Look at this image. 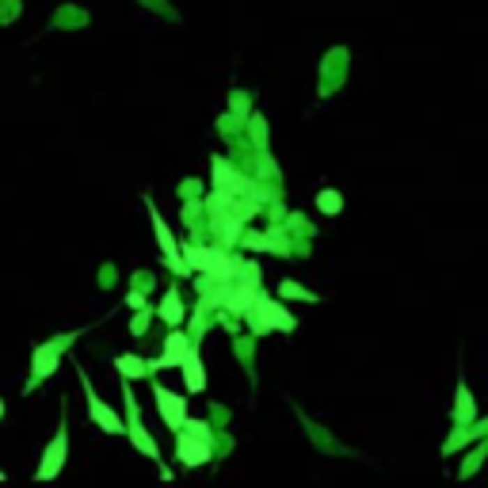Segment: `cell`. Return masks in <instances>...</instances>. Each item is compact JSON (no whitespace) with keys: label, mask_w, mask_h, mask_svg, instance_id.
Returning <instances> with one entry per match:
<instances>
[{"label":"cell","mask_w":488,"mask_h":488,"mask_svg":"<svg viewBox=\"0 0 488 488\" xmlns=\"http://www.w3.org/2000/svg\"><path fill=\"white\" fill-rule=\"evenodd\" d=\"M183 256L191 259V267L210 279H237L241 264L229 256V248H202V244H183Z\"/></svg>","instance_id":"cell-1"},{"label":"cell","mask_w":488,"mask_h":488,"mask_svg":"<svg viewBox=\"0 0 488 488\" xmlns=\"http://www.w3.org/2000/svg\"><path fill=\"white\" fill-rule=\"evenodd\" d=\"M248 321H252V328H256L259 336H267V332H294V328H298L294 317H290L279 302H271V298H267L264 290H259L256 302H252Z\"/></svg>","instance_id":"cell-2"},{"label":"cell","mask_w":488,"mask_h":488,"mask_svg":"<svg viewBox=\"0 0 488 488\" xmlns=\"http://www.w3.org/2000/svg\"><path fill=\"white\" fill-rule=\"evenodd\" d=\"M176 458L183 466H202L210 462V439L195 435V431H176Z\"/></svg>","instance_id":"cell-3"},{"label":"cell","mask_w":488,"mask_h":488,"mask_svg":"<svg viewBox=\"0 0 488 488\" xmlns=\"http://www.w3.org/2000/svg\"><path fill=\"white\" fill-rule=\"evenodd\" d=\"M153 397H157V409H160V416H165V424L172 427V431H180V427L187 424V404H183V397H176L172 389H165V386L153 389Z\"/></svg>","instance_id":"cell-4"},{"label":"cell","mask_w":488,"mask_h":488,"mask_svg":"<svg viewBox=\"0 0 488 488\" xmlns=\"http://www.w3.org/2000/svg\"><path fill=\"white\" fill-rule=\"evenodd\" d=\"M214 187L218 191H229V195H256V199H264V195L256 191V187H252V180H244L241 172H233L229 165H225V160H214Z\"/></svg>","instance_id":"cell-5"},{"label":"cell","mask_w":488,"mask_h":488,"mask_svg":"<svg viewBox=\"0 0 488 488\" xmlns=\"http://www.w3.org/2000/svg\"><path fill=\"white\" fill-rule=\"evenodd\" d=\"M65 450H69V439H65V431H58V435L50 439V446H46V454H43V466H38V481H54V477L61 473V466H65Z\"/></svg>","instance_id":"cell-6"},{"label":"cell","mask_w":488,"mask_h":488,"mask_svg":"<svg viewBox=\"0 0 488 488\" xmlns=\"http://www.w3.org/2000/svg\"><path fill=\"white\" fill-rule=\"evenodd\" d=\"M187 355H191V344H187V336L176 328L172 336H165V355L153 363V370H180Z\"/></svg>","instance_id":"cell-7"},{"label":"cell","mask_w":488,"mask_h":488,"mask_svg":"<svg viewBox=\"0 0 488 488\" xmlns=\"http://www.w3.org/2000/svg\"><path fill=\"white\" fill-rule=\"evenodd\" d=\"M88 416H92L96 424H100L103 431H107V435H122V431H130V424H122V420H119L115 412L107 409V404L100 401V397L92 393V389H88Z\"/></svg>","instance_id":"cell-8"},{"label":"cell","mask_w":488,"mask_h":488,"mask_svg":"<svg viewBox=\"0 0 488 488\" xmlns=\"http://www.w3.org/2000/svg\"><path fill=\"white\" fill-rule=\"evenodd\" d=\"M130 404V439H134V446L142 454H149V458H160V450H157V443L149 439V431L142 427V420H137V404L134 401H126Z\"/></svg>","instance_id":"cell-9"},{"label":"cell","mask_w":488,"mask_h":488,"mask_svg":"<svg viewBox=\"0 0 488 488\" xmlns=\"http://www.w3.org/2000/svg\"><path fill=\"white\" fill-rule=\"evenodd\" d=\"M477 420V404H473V393H469L466 381H458V397H454V424L469 427Z\"/></svg>","instance_id":"cell-10"},{"label":"cell","mask_w":488,"mask_h":488,"mask_svg":"<svg viewBox=\"0 0 488 488\" xmlns=\"http://www.w3.org/2000/svg\"><path fill=\"white\" fill-rule=\"evenodd\" d=\"M149 218H153V229H157V241H160V252H165V259H180V244H176L172 229L165 225V218L157 214V206L149 202Z\"/></svg>","instance_id":"cell-11"},{"label":"cell","mask_w":488,"mask_h":488,"mask_svg":"<svg viewBox=\"0 0 488 488\" xmlns=\"http://www.w3.org/2000/svg\"><path fill=\"white\" fill-rule=\"evenodd\" d=\"M58 359H61V344L35 347V378H50V374L58 370Z\"/></svg>","instance_id":"cell-12"},{"label":"cell","mask_w":488,"mask_h":488,"mask_svg":"<svg viewBox=\"0 0 488 488\" xmlns=\"http://www.w3.org/2000/svg\"><path fill=\"white\" fill-rule=\"evenodd\" d=\"M183 381H187V389H191V393H199L202 386H206V370H202V359H199V351H195L191 347V355H187L183 359Z\"/></svg>","instance_id":"cell-13"},{"label":"cell","mask_w":488,"mask_h":488,"mask_svg":"<svg viewBox=\"0 0 488 488\" xmlns=\"http://www.w3.org/2000/svg\"><path fill=\"white\" fill-rule=\"evenodd\" d=\"M115 366H119V374H122L126 381H130V378H149V370H153V363L137 359V355H119Z\"/></svg>","instance_id":"cell-14"},{"label":"cell","mask_w":488,"mask_h":488,"mask_svg":"<svg viewBox=\"0 0 488 488\" xmlns=\"http://www.w3.org/2000/svg\"><path fill=\"white\" fill-rule=\"evenodd\" d=\"M160 317H165V321L172 324V328H180V321H183V302H180V294H176V290H168V294H165Z\"/></svg>","instance_id":"cell-15"},{"label":"cell","mask_w":488,"mask_h":488,"mask_svg":"<svg viewBox=\"0 0 488 488\" xmlns=\"http://www.w3.org/2000/svg\"><path fill=\"white\" fill-rule=\"evenodd\" d=\"M317 210H321V214H340V210H344V195L340 191H321L317 195Z\"/></svg>","instance_id":"cell-16"},{"label":"cell","mask_w":488,"mask_h":488,"mask_svg":"<svg viewBox=\"0 0 488 488\" xmlns=\"http://www.w3.org/2000/svg\"><path fill=\"white\" fill-rule=\"evenodd\" d=\"M279 294H282V298H294V302H317V294H313V290L298 287V282H282V287H279Z\"/></svg>","instance_id":"cell-17"},{"label":"cell","mask_w":488,"mask_h":488,"mask_svg":"<svg viewBox=\"0 0 488 488\" xmlns=\"http://www.w3.org/2000/svg\"><path fill=\"white\" fill-rule=\"evenodd\" d=\"M145 328H149V313H145V309H137V317H134V336H142Z\"/></svg>","instance_id":"cell-18"},{"label":"cell","mask_w":488,"mask_h":488,"mask_svg":"<svg viewBox=\"0 0 488 488\" xmlns=\"http://www.w3.org/2000/svg\"><path fill=\"white\" fill-rule=\"evenodd\" d=\"M248 248H259V252H264V248H271V241H267V237H248Z\"/></svg>","instance_id":"cell-19"},{"label":"cell","mask_w":488,"mask_h":488,"mask_svg":"<svg viewBox=\"0 0 488 488\" xmlns=\"http://www.w3.org/2000/svg\"><path fill=\"white\" fill-rule=\"evenodd\" d=\"M126 302H130V309H145V298H142V294H137V290H134V294H130V298H126Z\"/></svg>","instance_id":"cell-20"}]
</instances>
